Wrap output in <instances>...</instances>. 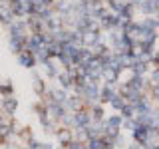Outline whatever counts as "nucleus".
Here are the masks:
<instances>
[{"label": "nucleus", "instance_id": "1", "mask_svg": "<svg viewBox=\"0 0 159 149\" xmlns=\"http://www.w3.org/2000/svg\"><path fill=\"white\" fill-rule=\"evenodd\" d=\"M92 123H93V119H92V115H89L86 109H82V111H76V113H74V121H72L74 127L86 129L88 125H92Z\"/></svg>", "mask_w": 159, "mask_h": 149}, {"label": "nucleus", "instance_id": "2", "mask_svg": "<svg viewBox=\"0 0 159 149\" xmlns=\"http://www.w3.org/2000/svg\"><path fill=\"white\" fill-rule=\"evenodd\" d=\"M26 28H28V24H26V22H20V20L12 22V24L8 26V30H10V38L26 40Z\"/></svg>", "mask_w": 159, "mask_h": 149}, {"label": "nucleus", "instance_id": "3", "mask_svg": "<svg viewBox=\"0 0 159 149\" xmlns=\"http://www.w3.org/2000/svg\"><path fill=\"white\" fill-rule=\"evenodd\" d=\"M82 40H84V48H93L96 44L102 42V32L99 30H89V32L82 34Z\"/></svg>", "mask_w": 159, "mask_h": 149}, {"label": "nucleus", "instance_id": "4", "mask_svg": "<svg viewBox=\"0 0 159 149\" xmlns=\"http://www.w3.org/2000/svg\"><path fill=\"white\" fill-rule=\"evenodd\" d=\"M18 62H20V66L32 70L36 66V56H34V52H30V50H22V52L18 54Z\"/></svg>", "mask_w": 159, "mask_h": 149}, {"label": "nucleus", "instance_id": "5", "mask_svg": "<svg viewBox=\"0 0 159 149\" xmlns=\"http://www.w3.org/2000/svg\"><path fill=\"white\" fill-rule=\"evenodd\" d=\"M117 96L116 92V86L113 84H106L102 88V96H99V103H111V99Z\"/></svg>", "mask_w": 159, "mask_h": 149}, {"label": "nucleus", "instance_id": "6", "mask_svg": "<svg viewBox=\"0 0 159 149\" xmlns=\"http://www.w3.org/2000/svg\"><path fill=\"white\" fill-rule=\"evenodd\" d=\"M137 10L143 14V16H151V14H157V10H155V0H141V4L137 6Z\"/></svg>", "mask_w": 159, "mask_h": 149}, {"label": "nucleus", "instance_id": "7", "mask_svg": "<svg viewBox=\"0 0 159 149\" xmlns=\"http://www.w3.org/2000/svg\"><path fill=\"white\" fill-rule=\"evenodd\" d=\"M2 111H6L8 115H12V113H16V109H18V99L16 97H4V102H2Z\"/></svg>", "mask_w": 159, "mask_h": 149}, {"label": "nucleus", "instance_id": "8", "mask_svg": "<svg viewBox=\"0 0 159 149\" xmlns=\"http://www.w3.org/2000/svg\"><path fill=\"white\" fill-rule=\"evenodd\" d=\"M58 139H60V145H62V147H68V143L74 141V139H72V131H70L68 127L58 129Z\"/></svg>", "mask_w": 159, "mask_h": 149}, {"label": "nucleus", "instance_id": "9", "mask_svg": "<svg viewBox=\"0 0 159 149\" xmlns=\"http://www.w3.org/2000/svg\"><path fill=\"white\" fill-rule=\"evenodd\" d=\"M149 64H151V62H137L135 64V66H133L131 70H133V76H145V74H147V70H149Z\"/></svg>", "mask_w": 159, "mask_h": 149}, {"label": "nucleus", "instance_id": "10", "mask_svg": "<svg viewBox=\"0 0 159 149\" xmlns=\"http://www.w3.org/2000/svg\"><path fill=\"white\" fill-rule=\"evenodd\" d=\"M92 119H93V123L103 121V107H102V103L92 106Z\"/></svg>", "mask_w": 159, "mask_h": 149}, {"label": "nucleus", "instance_id": "11", "mask_svg": "<svg viewBox=\"0 0 159 149\" xmlns=\"http://www.w3.org/2000/svg\"><path fill=\"white\" fill-rule=\"evenodd\" d=\"M32 78H34V92H36L38 96H44V93H46V89H44V79L38 78L36 74H32Z\"/></svg>", "mask_w": 159, "mask_h": 149}, {"label": "nucleus", "instance_id": "12", "mask_svg": "<svg viewBox=\"0 0 159 149\" xmlns=\"http://www.w3.org/2000/svg\"><path fill=\"white\" fill-rule=\"evenodd\" d=\"M106 125H107V127H116V129H119V127L123 125L121 115H111V117H107V119H106Z\"/></svg>", "mask_w": 159, "mask_h": 149}, {"label": "nucleus", "instance_id": "13", "mask_svg": "<svg viewBox=\"0 0 159 149\" xmlns=\"http://www.w3.org/2000/svg\"><path fill=\"white\" fill-rule=\"evenodd\" d=\"M125 103H127V102H125V99H123L121 96H119V93H117V96L111 99V107H113V109H117V111H121Z\"/></svg>", "mask_w": 159, "mask_h": 149}, {"label": "nucleus", "instance_id": "14", "mask_svg": "<svg viewBox=\"0 0 159 149\" xmlns=\"http://www.w3.org/2000/svg\"><path fill=\"white\" fill-rule=\"evenodd\" d=\"M18 135H20V139H22V141H26V143L32 141V131H30V127H24L22 131L18 133Z\"/></svg>", "mask_w": 159, "mask_h": 149}, {"label": "nucleus", "instance_id": "15", "mask_svg": "<svg viewBox=\"0 0 159 149\" xmlns=\"http://www.w3.org/2000/svg\"><path fill=\"white\" fill-rule=\"evenodd\" d=\"M12 92H14L12 84H4V86H0V96H6V97H10V96H12Z\"/></svg>", "mask_w": 159, "mask_h": 149}, {"label": "nucleus", "instance_id": "16", "mask_svg": "<svg viewBox=\"0 0 159 149\" xmlns=\"http://www.w3.org/2000/svg\"><path fill=\"white\" fill-rule=\"evenodd\" d=\"M4 139H6V137H2V135H0V145H2V143H4Z\"/></svg>", "mask_w": 159, "mask_h": 149}]
</instances>
